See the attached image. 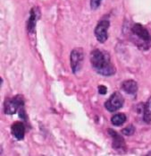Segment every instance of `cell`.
<instances>
[{"mask_svg":"<svg viewBox=\"0 0 151 156\" xmlns=\"http://www.w3.org/2000/svg\"><path fill=\"white\" fill-rule=\"evenodd\" d=\"M98 88V93L101 95H105L107 93V88L105 85H99Z\"/></svg>","mask_w":151,"mask_h":156,"instance_id":"15","label":"cell"},{"mask_svg":"<svg viewBox=\"0 0 151 156\" xmlns=\"http://www.w3.org/2000/svg\"><path fill=\"white\" fill-rule=\"evenodd\" d=\"M107 133L113 138V143H112L113 148L118 152H125L126 144H125L124 139L122 138L121 135L113 129H107Z\"/></svg>","mask_w":151,"mask_h":156,"instance_id":"7","label":"cell"},{"mask_svg":"<svg viewBox=\"0 0 151 156\" xmlns=\"http://www.w3.org/2000/svg\"><path fill=\"white\" fill-rule=\"evenodd\" d=\"M84 60V51L81 48H75L72 50L70 56V63L72 71L74 74H77L82 66Z\"/></svg>","mask_w":151,"mask_h":156,"instance_id":"4","label":"cell"},{"mask_svg":"<svg viewBox=\"0 0 151 156\" xmlns=\"http://www.w3.org/2000/svg\"><path fill=\"white\" fill-rule=\"evenodd\" d=\"M124 104V99L119 92H115L110 96L105 103V108L109 112H115L122 108Z\"/></svg>","mask_w":151,"mask_h":156,"instance_id":"5","label":"cell"},{"mask_svg":"<svg viewBox=\"0 0 151 156\" xmlns=\"http://www.w3.org/2000/svg\"><path fill=\"white\" fill-rule=\"evenodd\" d=\"M102 0H91V7L92 10H96L99 7Z\"/></svg>","mask_w":151,"mask_h":156,"instance_id":"14","label":"cell"},{"mask_svg":"<svg viewBox=\"0 0 151 156\" xmlns=\"http://www.w3.org/2000/svg\"><path fill=\"white\" fill-rule=\"evenodd\" d=\"M39 16H40V11H39V7H33L30 9V18L28 20V24H27L28 31L30 33L35 32L36 23H37V21L39 19Z\"/></svg>","mask_w":151,"mask_h":156,"instance_id":"8","label":"cell"},{"mask_svg":"<svg viewBox=\"0 0 151 156\" xmlns=\"http://www.w3.org/2000/svg\"><path fill=\"white\" fill-rule=\"evenodd\" d=\"M91 63L93 69L99 75L111 76L115 74V67L111 61V57L105 50L94 49L91 53Z\"/></svg>","mask_w":151,"mask_h":156,"instance_id":"1","label":"cell"},{"mask_svg":"<svg viewBox=\"0 0 151 156\" xmlns=\"http://www.w3.org/2000/svg\"><path fill=\"white\" fill-rule=\"evenodd\" d=\"M24 109V99L22 95H15L13 98H6L4 102V111L7 115H14Z\"/></svg>","mask_w":151,"mask_h":156,"instance_id":"3","label":"cell"},{"mask_svg":"<svg viewBox=\"0 0 151 156\" xmlns=\"http://www.w3.org/2000/svg\"><path fill=\"white\" fill-rule=\"evenodd\" d=\"M121 88L127 94L135 95L138 91V84L134 80H126L122 83Z\"/></svg>","mask_w":151,"mask_h":156,"instance_id":"10","label":"cell"},{"mask_svg":"<svg viewBox=\"0 0 151 156\" xmlns=\"http://www.w3.org/2000/svg\"><path fill=\"white\" fill-rule=\"evenodd\" d=\"M134 132H135V127H134V126L133 125L127 126L126 127H124V128L122 130V133L123 135L127 136H132V135L134 134Z\"/></svg>","mask_w":151,"mask_h":156,"instance_id":"13","label":"cell"},{"mask_svg":"<svg viewBox=\"0 0 151 156\" xmlns=\"http://www.w3.org/2000/svg\"><path fill=\"white\" fill-rule=\"evenodd\" d=\"M110 26V22L108 20H101L94 30V34L98 42L104 43L108 39V28Z\"/></svg>","mask_w":151,"mask_h":156,"instance_id":"6","label":"cell"},{"mask_svg":"<svg viewBox=\"0 0 151 156\" xmlns=\"http://www.w3.org/2000/svg\"><path fill=\"white\" fill-rule=\"evenodd\" d=\"M127 120L126 115L124 113H117L115 115H114L111 119V122L112 124L115 126H120L123 125Z\"/></svg>","mask_w":151,"mask_h":156,"instance_id":"12","label":"cell"},{"mask_svg":"<svg viewBox=\"0 0 151 156\" xmlns=\"http://www.w3.org/2000/svg\"><path fill=\"white\" fill-rule=\"evenodd\" d=\"M131 41L142 50H148L151 47V34L149 30L140 23H134L130 29Z\"/></svg>","mask_w":151,"mask_h":156,"instance_id":"2","label":"cell"},{"mask_svg":"<svg viewBox=\"0 0 151 156\" xmlns=\"http://www.w3.org/2000/svg\"><path fill=\"white\" fill-rule=\"evenodd\" d=\"M11 132L17 140H22L25 136V126L22 122H15L11 126Z\"/></svg>","mask_w":151,"mask_h":156,"instance_id":"9","label":"cell"},{"mask_svg":"<svg viewBox=\"0 0 151 156\" xmlns=\"http://www.w3.org/2000/svg\"><path fill=\"white\" fill-rule=\"evenodd\" d=\"M143 120L146 123H151V96L143 107Z\"/></svg>","mask_w":151,"mask_h":156,"instance_id":"11","label":"cell"}]
</instances>
